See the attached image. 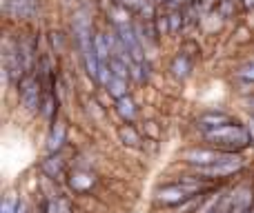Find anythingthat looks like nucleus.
I'll return each mask as SVG.
<instances>
[{
    "label": "nucleus",
    "mask_w": 254,
    "mask_h": 213,
    "mask_svg": "<svg viewBox=\"0 0 254 213\" xmlns=\"http://www.w3.org/2000/svg\"><path fill=\"white\" fill-rule=\"evenodd\" d=\"M69 189L74 193H87L96 187V175L92 171H85V169H76L69 173V180H67Z\"/></svg>",
    "instance_id": "obj_5"
},
{
    "label": "nucleus",
    "mask_w": 254,
    "mask_h": 213,
    "mask_svg": "<svg viewBox=\"0 0 254 213\" xmlns=\"http://www.w3.org/2000/svg\"><path fill=\"white\" fill-rule=\"evenodd\" d=\"M170 71L181 80H185L190 74H192V58L188 56V51L176 53L174 60H172V65H170Z\"/></svg>",
    "instance_id": "obj_7"
},
{
    "label": "nucleus",
    "mask_w": 254,
    "mask_h": 213,
    "mask_svg": "<svg viewBox=\"0 0 254 213\" xmlns=\"http://www.w3.org/2000/svg\"><path fill=\"white\" fill-rule=\"evenodd\" d=\"M243 9H246V11H252V9H254V0H243Z\"/></svg>",
    "instance_id": "obj_19"
},
{
    "label": "nucleus",
    "mask_w": 254,
    "mask_h": 213,
    "mask_svg": "<svg viewBox=\"0 0 254 213\" xmlns=\"http://www.w3.org/2000/svg\"><path fill=\"white\" fill-rule=\"evenodd\" d=\"M145 127H147V133L152 135L154 140H156V138H158V127L154 125V122H147V125H145Z\"/></svg>",
    "instance_id": "obj_18"
},
{
    "label": "nucleus",
    "mask_w": 254,
    "mask_h": 213,
    "mask_svg": "<svg viewBox=\"0 0 254 213\" xmlns=\"http://www.w3.org/2000/svg\"><path fill=\"white\" fill-rule=\"evenodd\" d=\"M228 156L230 153L219 151L216 147H192V149H188V151L183 153V160L188 162V165H192L194 169H198V167L216 165V162L225 160Z\"/></svg>",
    "instance_id": "obj_3"
},
{
    "label": "nucleus",
    "mask_w": 254,
    "mask_h": 213,
    "mask_svg": "<svg viewBox=\"0 0 254 213\" xmlns=\"http://www.w3.org/2000/svg\"><path fill=\"white\" fill-rule=\"evenodd\" d=\"M246 167V162H243V158L239 156V153H230L225 160L216 162V165H210V167H198L196 175L198 178H205V180H219V178H228V175H234L239 173V171Z\"/></svg>",
    "instance_id": "obj_2"
},
{
    "label": "nucleus",
    "mask_w": 254,
    "mask_h": 213,
    "mask_svg": "<svg viewBox=\"0 0 254 213\" xmlns=\"http://www.w3.org/2000/svg\"><path fill=\"white\" fill-rule=\"evenodd\" d=\"M203 138L210 147H216L219 151L225 153H239L254 142L250 129H246L239 122H228V125H221L216 129L203 131Z\"/></svg>",
    "instance_id": "obj_1"
},
{
    "label": "nucleus",
    "mask_w": 254,
    "mask_h": 213,
    "mask_svg": "<svg viewBox=\"0 0 254 213\" xmlns=\"http://www.w3.org/2000/svg\"><path fill=\"white\" fill-rule=\"evenodd\" d=\"M20 102L27 111L40 109V83L36 78H22L20 80Z\"/></svg>",
    "instance_id": "obj_4"
},
{
    "label": "nucleus",
    "mask_w": 254,
    "mask_h": 213,
    "mask_svg": "<svg viewBox=\"0 0 254 213\" xmlns=\"http://www.w3.org/2000/svg\"><path fill=\"white\" fill-rule=\"evenodd\" d=\"M250 213H254V207H252V209H250Z\"/></svg>",
    "instance_id": "obj_20"
},
{
    "label": "nucleus",
    "mask_w": 254,
    "mask_h": 213,
    "mask_svg": "<svg viewBox=\"0 0 254 213\" xmlns=\"http://www.w3.org/2000/svg\"><path fill=\"white\" fill-rule=\"evenodd\" d=\"M228 122H232V118L225 111H205L196 118V125L201 127L203 131L216 129V127H221V125H228Z\"/></svg>",
    "instance_id": "obj_6"
},
{
    "label": "nucleus",
    "mask_w": 254,
    "mask_h": 213,
    "mask_svg": "<svg viewBox=\"0 0 254 213\" xmlns=\"http://www.w3.org/2000/svg\"><path fill=\"white\" fill-rule=\"evenodd\" d=\"M18 211V202L13 198H7L2 200V207H0V213H16Z\"/></svg>",
    "instance_id": "obj_17"
},
{
    "label": "nucleus",
    "mask_w": 254,
    "mask_h": 213,
    "mask_svg": "<svg viewBox=\"0 0 254 213\" xmlns=\"http://www.w3.org/2000/svg\"><path fill=\"white\" fill-rule=\"evenodd\" d=\"M234 80L246 87H254V60H248L246 65L234 69Z\"/></svg>",
    "instance_id": "obj_11"
},
{
    "label": "nucleus",
    "mask_w": 254,
    "mask_h": 213,
    "mask_svg": "<svg viewBox=\"0 0 254 213\" xmlns=\"http://www.w3.org/2000/svg\"><path fill=\"white\" fill-rule=\"evenodd\" d=\"M116 113H119L125 122H131L138 111H136L134 100H131L129 96H125V98H121V100H116Z\"/></svg>",
    "instance_id": "obj_12"
},
{
    "label": "nucleus",
    "mask_w": 254,
    "mask_h": 213,
    "mask_svg": "<svg viewBox=\"0 0 254 213\" xmlns=\"http://www.w3.org/2000/svg\"><path fill=\"white\" fill-rule=\"evenodd\" d=\"M40 169H43V173L47 175V178H54V180H56L58 175L63 173V169H65V160H63L58 153H52L47 160H43Z\"/></svg>",
    "instance_id": "obj_8"
},
{
    "label": "nucleus",
    "mask_w": 254,
    "mask_h": 213,
    "mask_svg": "<svg viewBox=\"0 0 254 213\" xmlns=\"http://www.w3.org/2000/svg\"><path fill=\"white\" fill-rule=\"evenodd\" d=\"M105 89H107V93H110L114 100H121V98H125V96H129V80H125V78H119V76H112L110 78V83L105 85Z\"/></svg>",
    "instance_id": "obj_9"
},
{
    "label": "nucleus",
    "mask_w": 254,
    "mask_h": 213,
    "mask_svg": "<svg viewBox=\"0 0 254 213\" xmlns=\"http://www.w3.org/2000/svg\"><path fill=\"white\" fill-rule=\"evenodd\" d=\"M63 142H65V127L63 125L52 127L49 138H47V151L49 153H58L61 151V147H63Z\"/></svg>",
    "instance_id": "obj_10"
},
{
    "label": "nucleus",
    "mask_w": 254,
    "mask_h": 213,
    "mask_svg": "<svg viewBox=\"0 0 254 213\" xmlns=\"http://www.w3.org/2000/svg\"><path fill=\"white\" fill-rule=\"evenodd\" d=\"M119 138H121V142L127 144V147H138L140 144V135H138V131L134 129L131 125H123L119 129Z\"/></svg>",
    "instance_id": "obj_13"
},
{
    "label": "nucleus",
    "mask_w": 254,
    "mask_h": 213,
    "mask_svg": "<svg viewBox=\"0 0 254 213\" xmlns=\"http://www.w3.org/2000/svg\"><path fill=\"white\" fill-rule=\"evenodd\" d=\"M154 25H156L158 38L170 34V16H154Z\"/></svg>",
    "instance_id": "obj_15"
},
{
    "label": "nucleus",
    "mask_w": 254,
    "mask_h": 213,
    "mask_svg": "<svg viewBox=\"0 0 254 213\" xmlns=\"http://www.w3.org/2000/svg\"><path fill=\"white\" fill-rule=\"evenodd\" d=\"M43 213H71V209L65 200H61V198H52V200H45Z\"/></svg>",
    "instance_id": "obj_14"
},
{
    "label": "nucleus",
    "mask_w": 254,
    "mask_h": 213,
    "mask_svg": "<svg viewBox=\"0 0 254 213\" xmlns=\"http://www.w3.org/2000/svg\"><path fill=\"white\" fill-rule=\"evenodd\" d=\"M216 13H219L221 18H230L234 13V0H219V4H216Z\"/></svg>",
    "instance_id": "obj_16"
}]
</instances>
